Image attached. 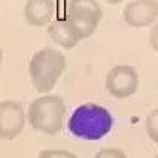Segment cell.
Wrapping results in <instances>:
<instances>
[{
    "label": "cell",
    "mask_w": 158,
    "mask_h": 158,
    "mask_svg": "<svg viewBox=\"0 0 158 158\" xmlns=\"http://www.w3.org/2000/svg\"><path fill=\"white\" fill-rule=\"evenodd\" d=\"M27 123V112L15 100H3L0 103V137L14 140L23 133Z\"/></svg>",
    "instance_id": "6"
},
{
    "label": "cell",
    "mask_w": 158,
    "mask_h": 158,
    "mask_svg": "<svg viewBox=\"0 0 158 158\" xmlns=\"http://www.w3.org/2000/svg\"><path fill=\"white\" fill-rule=\"evenodd\" d=\"M139 73L130 64H116L106 73V89L118 100H125L134 96L139 89Z\"/></svg>",
    "instance_id": "5"
},
{
    "label": "cell",
    "mask_w": 158,
    "mask_h": 158,
    "mask_svg": "<svg viewBox=\"0 0 158 158\" xmlns=\"http://www.w3.org/2000/svg\"><path fill=\"white\" fill-rule=\"evenodd\" d=\"M67 18L79 28L82 37L87 39L100 24L103 9L97 0H69Z\"/></svg>",
    "instance_id": "4"
},
{
    "label": "cell",
    "mask_w": 158,
    "mask_h": 158,
    "mask_svg": "<svg viewBox=\"0 0 158 158\" xmlns=\"http://www.w3.org/2000/svg\"><path fill=\"white\" fill-rule=\"evenodd\" d=\"M154 158H158V154H157V155H155V157H154Z\"/></svg>",
    "instance_id": "16"
},
{
    "label": "cell",
    "mask_w": 158,
    "mask_h": 158,
    "mask_svg": "<svg viewBox=\"0 0 158 158\" xmlns=\"http://www.w3.org/2000/svg\"><path fill=\"white\" fill-rule=\"evenodd\" d=\"M114 124V116L105 106L84 103L72 112L67 121V130L76 139L97 142L112 131Z\"/></svg>",
    "instance_id": "1"
},
{
    "label": "cell",
    "mask_w": 158,
    "mask_h": 158,
    "mask_svg": "<svg viewBox=\"0 0 158 158\" xmlns=\"http://www.w3.org/2000/svg\"><path fill=\"white\" fill-rule=\"evenodd\" d=\"M69 158H78V157H76L75 154H72V155H70V157H69Z\"/></svg>",
    "instance_id": "15"
},
{
    "label": "cell",
    "mask_w": 158,
    "mask_h": 158,
    "mask_svg": "<svg viewBox=\"0 0 158 158\" xmlns=\"http://www.w3.org/2000/svg\"><path fill=\"white\" fill-rule=\"evenodd\" d=\"M94 158H128L125 155V152H123L118 148H103L97 152Z\"/></svg>",
    "instance_id": "11"
},
{
    "label": "cell",
    "mask_w": 158,
    "mask_h": 158,
    "mask_svg": "<svg viewBox=\"0 0 158 158\" xmlns=\"http://www.w3.org/2000/svg\"><path fill=\"white\" fill-rule=\"evenodd\" d=\"M54 12V0H27L24 5V18L31 27L49 26Z\"/></svg>",
    "instance_id": "9"
},
{
    "label": "cell",
    "mask_w": 158,
    "mask_h": 158,
    "mask_svg": "<svg viewBox=\"0 0 158 158\" xmlns=\"http://www.w3.org/2000/svg\"><path fill=\"white\" fill-rule=\"evenodd\" d=\"M123 19L133 28L154 26L158 21V0H131L123 10Z\"/></svg>",
    "instance_id": "7"
},
{
    "label": "cell",
    "mask_w": 158,
    "mask_h": 158,
    "mask_svg": "<svg viewBox=\"0 0 158 158\" xmlns=\"http://www.w3.org/2000/svg\"><path fill=\"white\" fill-rule=\"evenodd\" d=\"M48 36L54 44L61 46L63 49H72L81 40H84L79 28L67 17L52 21L48 27Z\"/></svg>",
    "instance_id": "8"
},
{
    "label": "cell",
    "mask_w": 158,
    "mask_h": 158,
    "mask_svg": "<svg viewBox=\"0 0 158 158\" xmlns=\"http://www.w3.org/2000/svg\"><path fill=\"white\" fill-rule=\"evenodd\" d=\"M149 45L151 48L158 52V21L151 27V31H149Z\"/></svg>",
    "instance_id": "13"
},
{
    "label": "cell",
    "mask_w": 158,
    "mask_h": 158,
    "mask_svg": "<svg viewBox=\"0 0 158 158\" xmlns=\"http://www.w3.org/2000/svg\"><path fill=\"white\" fill-rule=\"evenodd\" d=\"M72 152L64 149H44L39 152L37 158H69Z\"/></svg>",
    "instance_id": "12"
},
{
    "label": "cell",
    "mask_w": 158,
    "mask_h": 158,
    "mask_svg": "<svg viewBox=\"0 0 158 158\" xmlns=\"http://www.w3.org/2000/svg\"><path fill=\"white\" fill-rule=\"evenodd\" d=\"M145 130L151 140L158 145V107L151 110L145 119Z\"/></svg>",
    "instance_id": "10"
},
{
    "label": "cell",
    "mask_w": 158,
    "mask_h": 158,
    "mask_svg": "<svg viewBox=\"0 0 158 158\" xmlns=\"http://www.w3.org/2000/svg\"><path fill=\"white\" fill-rule=\"evenodd\" d=\"M66 70V57L61 51L45 46L36 51L28 63V76L40 94H49Z\"/></svg>",
    "instance_id": "2"
},
{
    "label": "cell",
    "mask_w": 158,
    "mask_h": 158,
    "mask_svg": "<svg viewBox=\"0 0 158 158\" xmlns=\"http://www.w3.org/2000/svg\"><path fill=\"white\" fill-rule=\"evenodd\" d=\"M106 3H109V5H119V3H123L124 0H105Z\"/></svg>",
    "instance_id": "14"
},
{
    "label": "cell",
    "mask_w": 158,
    "mask_h": 158,
    "mask_svg": "<svg viewBox=\"0 0 158 158\" xmlns=\"http://www.w3.org/2000/svg\"><path fill=\"white\" fill-rule=\"evenodd\" d=\"M66 102L57 94H42L35 98L27 109V123L30 127L48 136H55L63 130L66 116Z\"/></svg>",
    "instance_id": "3"
}]
</instances>
